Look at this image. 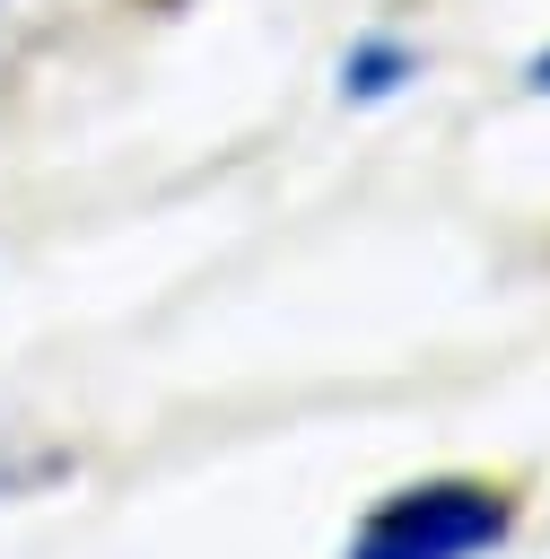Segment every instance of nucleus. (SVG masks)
Returning a JSON list of instances; mask_svg holds the SVG:
<instances>
[{"label": "nucleus", "mask_w": 550, "mask_h": 559, "mask_svg": "<svg viewBox=\"0 0 550 559\" xmlns=\"http://www.w3.org/2000/svg\"><path fill=\"white\" fill-rule=\"evenodd\" d=\"M506 524H515V507H506L498 480L437 472V480H410V489L375 498L340 559H480V550L506 542Z\"/></svg>", "instance_id": "1"}, {"label": "nucleus", "mask_w": 550, "mask_h": 559, "mask_svg": "<svg viewBox=\"0 0 550 559\" xmlns=\"http://www.w3.org/2000/svg\"><path fill=\"white\" fill-rule=\"evenodd\" d=\"M533 87H550V52H541V61H533Z\"/></svg>", "instance_id": "2"}]
</instances>
